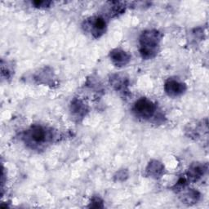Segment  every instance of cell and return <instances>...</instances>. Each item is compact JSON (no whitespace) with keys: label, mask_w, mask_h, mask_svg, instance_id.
<instances>
[{"label":"cell","mask_w":209,"mask_h":209,"mask_svg":"<svg viewBox=\"0 0 209 209\" xmlns=\"http://www.w3.org/2000/svg\"><path fill=\"white\" fill-rule=\"evenodd\" d=\"M44 136H45V133L43 132V129H41V128H36L32 132V138L37 142L43 141L44 140Z\"/></svg>","instance_id":"cell-1"},{"label":"cell","mask_w":209,"mask_h":209,"mask_svg":"<svg viewBox=\"0 0 209 209\" xmlns=\"http://www.w3.org/2000/svg\"><path fill=\"white\" fill-rule=\"evenodd\" d=\"M145 110H146V109H147V110H150H150H152V109H151V105H150V104H149V103H146V102H145ZM139 109H140V110H141L140 112H141V113L145 112V114H147V113H149V111H143L144 110L143 108H142V106H141V105H139Z\"/></svg>","instance_id":"cell-2"}]
</instances>
